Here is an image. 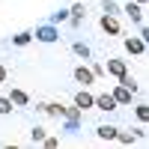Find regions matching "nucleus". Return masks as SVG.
I'll return each instance as SVG.
<instances>
[{"instance_id": "f03ea898", "label": "nucleus", "mask_w": 149, "mask_h": 149, "mask_svg": "<svg viewBox=\"0 0 149 149\" xmlns=\"http://www.w3.org/2000/svg\"><path fill=\"white\" fill-rule=\"evenodd\" d=\"M110 95H113V102H116V104H128L134 93L128 90V86H122V84H119V86H116V90H113V93H110Z\"/></svg>"}, {"instance_id": "aec40b11", "label": "nucleus", "mask_w": 149, "mask_h": 149, "mask_svg": "<svg viewBox=\"0 0 149 149\" xmlns=\"http://www.w3.org/2000/svg\"><path fill=\"white\" fill-rule=\"evenodd\" d=\"M9 110H12V102L9 98H0V113H9Z\"/></svg>"}, {"instance_id": "6e6552de", "label": "nucleus", "mask_w": 149, "mask_h": 149, "mask_svg": "<svg viewBox=\"0 0 149 149\" xmlns=\"http://www.w3.org/2000/svg\"><path fill=\"white\" fill-rule=\"evenodd\" d=\"M93 78H95V74L90 72V69H84V66H78V69H74V81H78V84H93Z\"/></svg>"}, {"instance_id": "2eb2a0df", "label": "nucleus", "mask_w": 149, "mask_h": 149, "mask_svg": "<svg viewBox=\"0 0 149 149\" xmlns=\"http://www.w3.org/2000/svg\"><path fill=\"white\" fill-rule=\"evenodd\" d=\"M137 119H140V122L149 119V104H137Z\"/></svg>"}, {"instance_id": "a211bd4d", "label": "nucleus", "mask_w": 149, "mask_h": 149, "mask_svg": "<svg viewBox=\"0 0 149 149\" xmlns=\"http://www.w3.org/2000/svg\"><path fill=\"white\" fill-rule=\"evenodd\" d=\"M54 24H60V21H69V12L66 9H60V12H54V18H51Z\"/></svg>"}, {"instance_id": "1a4fd4ad", "label": "nucleus", "mask_w": 149, "mask_h": 149, "mask_svg": "<svg viewBox=\"0 0 149 149\" xmlns=\"http://www.w3.org/2000/svg\"><path fill=\"white\" fill-rule=\"evenodd\" d=\"M125 12H128V18H131V21L143 24V6H140V3H128V6H125Z\"/></svg>"}, {"instance_id": "dca6fc26", "label": "nucleus", "mask_w": 149, "mask_h": 149, "mask_svg": "<svg viewBox=\"0 0 149 149\" xmlns=\"http://www.w3.org/2000/svg\"><path fill=\"white\" fill-rule=\"evenodd\" d=\"M113 140H119V143L131 146V143H134V134H119V131H116V137H113Z\"/></svg>"}, {"instance_id": "7ed1b4c3", "label": "nucleus", "mask_w": 149, "mask_h": 149, "mask_svg": "<svg viewBox=\"0 0 149 149\" xmlns=\"http://www.w3.org/2000/svg\"><path fill=\"white\" fill-rule=\"evenodd\" d=\"M102 30L110 33V36H116V33H119V21H116V15H102Z\"/></svg>"}, {"instance_id": "b1692460", "label": "nucleus", "mask_w": 149, "mask_h": 149, "mask_svg": "<svg viewBox=\"0 0 149 149\" xmlns=\"http://www.w3.org/2000/svg\"><path fill=\"white\" fill-rule=\"evenodd\" d=\"M137 3H140V6H143V3H146V0H137Z\"/></svg>"}, {"instance_id": "f8f14e48", "label": "nucleus", "mask_w": 149, "mask_h": 149, "mask_svg": "<svg viewBox=\"0 0 149 149\" xmlns=\"http://www.w3.org/2000/svg\"><path fill=\"white\" fill-rule=\"evenodd\" d=\"M119 84H122V86H128V90H131V93H137V81H134V78H131V74H128V72H125V74H122V78H119Z\"/></svg>"}, {"instance_id": "4468645a", "label": "nucleus", "mask_w": 149, "mask_h": 149, "mask_svg": "<svg viewBox=\"0 0 149 149\" xmlns=\"http://www.w3.org/2000/svg\"><path fill=\"white\" fill-rule=\"evenodd\" d=\"M30 39H33V33H18V36H15V39H12V42H15V45L21 48V45H27Z\"/></svg>"}, {"instance_id": "412c9836", "label": "nucleus", "mask_w": 149, "mask_h": 149, "mask_svg": "<svg viewBox=\"0 0 149 149\" xmlns=\"http://www.w3.org/2000/svg\"><path fill=\"white\" fill-rule=\"evenodd\" d=\"M42 143H45V146H51V149H54V146H60V140H57V137H45Z\"/></svg>"}, {"instance_id": "9b49d317", "label": "nucleus", "mask_w": 149, "mask_h": 149, "mask_svg": "<svg viewBox=\"0 0 149 149\" xmlns=\"http://www.w3.org/2000/svg\"><path fill=\"white\" fill-rule=\"evenodd\" d=\"M9 102H12V104H18V107H24V104L30 102V98H27V93H21V90H12V95H9Z\"/></svg>"}, {"instance_id": "ddd939ff", "label": "nucleus", "mask_w": 149, "mask_h": 149, "mask_svg": "<svg viewBox=\"0 0 149 149\" xmlns=\"http://www.w3.org/2000/svg\"><path fill=\"white\" fill-rule=\"evenodd\" d=\"M84 15H86V6H84V3H78V6H72V21H74V24H78V21H81Z\"/></svg>"}, {"instance_id": "20e7f679", "label": "nucleus", "mask_w": 149, "mask_h": 149, "mask_svg": "<svg viewBox=\"0 0 149 149\" xmlns=\"http://www.w3.org/2000/svg\"><path fill=\"white\" fill-rule=\"evenodd\" d=\"M125 51L128 54H146V39H125Z\"/></svg>"}, {"instance_id": "39448f33", "label": "nucleus", "mask_w": 149, "mask_h": 149, "mask_svg": "<svg viewBox=\"0 0 149 149\" xmlns=\"http://www.w3.org/2000/svg\"><path fill=\"white\" fill-rule=\"evenodd\" d=\"M93 102H95V98H93L90 93H86V90H81L78 95H74V107H78V110H86V107H93Z\"/></svg>"}, {"instance_id": "9d476101", "label": "nucleus", "mask_w": 149, "mask_h": 149, "mask_svg": "<svg viewBox=\"0 0 149 149\" xmlns=\"http://www.w3.org/2000/svg\"><path fill=\"white\" fill-rule=\"evenodd\" d=\"M95 134H98L102 140H113V137H116V128H113V125H98Z\"/></svg>"}, {"instance_id": "0eeeda50", "label": "nucleus", "mask_w": 149, "mask_h": 149, "mask_svg": "<svg viewBox=\"0 0 149 149\" xmlns=\"http://www.w3.org/2000/svg\"><path fill=\"white\" fill-rule=\"evenodd\" d=\"M104 72H110L113 78H122V74H125V63H122V60H107V69Z\"/></svg>"}, {"instance_id": "5701e85b", "label": "nucleus", "mask_w": 149, "mask_h": 149, "mask_svg": "<svg viewBox=\"0 0 149 149\" xmlns=\"http://www.w3.org/2000/svg\"><path fill=\"white\" fill-rule=\"evenodd\" d=\"M3 81H6V69L0 66V84H3Z\"/></svg>"}, {"instance_id": "f3484780", "label": "nucleus", "mask_w": 149, "mask_h": 149, "mask_svg": "<svg viewBox=\"0 0 149 149\" xmlns=\"http://www.w3.org/2000/svg\"><path fill=\"white\" fill-rule=\"evenodd\" d=\"M74 54H78V57H90V48H86L84 42H78V45H74Z\"/></svg>"}, {"instance_id": "f257e3e1", "label": "nucleus", "mask_w": 149, "mask_h": 149, "mask_svg": "<svg viewBox=\"0 0 149 149\" xmlns=\"http://www.w3.org/2000/svg\"><path fill=\"white\" fill-rule=\"evenodd\" d=\"M57 27H54V24H45V27H39V30H36V39H39V42H57Z\"/></svg>"}, {"instance_id": "4be33fe9", "label": "nucleus", "mask_w": 149, "mask_h": 149, "mask_svg": "<svg viewBox=\"0 0 149 149\" xmlns=\"http://www.w3.org/2000/svg\"><path fill=\"white\" fill-rule=\"evenodd\" d=\"M90 72H93V74H95V78H98V74H104V66H98V63H95V66H93Z\"/></svg>"}, {"instance_id": "6ab92c4d", "label": "nucleus", "mask_w": 149, "mask_h": 149, "mask_svg": "<svg viewBox=\"0 0 149 149\" xmlns=\"http://www.w3.org/2000/svg\"><path fill=\"white\" fill-rule=\"evenodd\" d=\"M45 140V128H33V143H42Z\"/></svg>"}, {"instance_id": "423d86ee", "label": "nucleus", "mask_w": 149, "mask_h": 149, "mask_svg": "<svg viewBox=\"0 0 149 149\" xmlns=\"http://www.w3.org/2000/svg\"><path fill=\"white\" fill-rule=\"evenodd\" d=\"M93 107H98V110H116V102H113V95H98L93 102Z\"/></svg>"}]
</instances>
